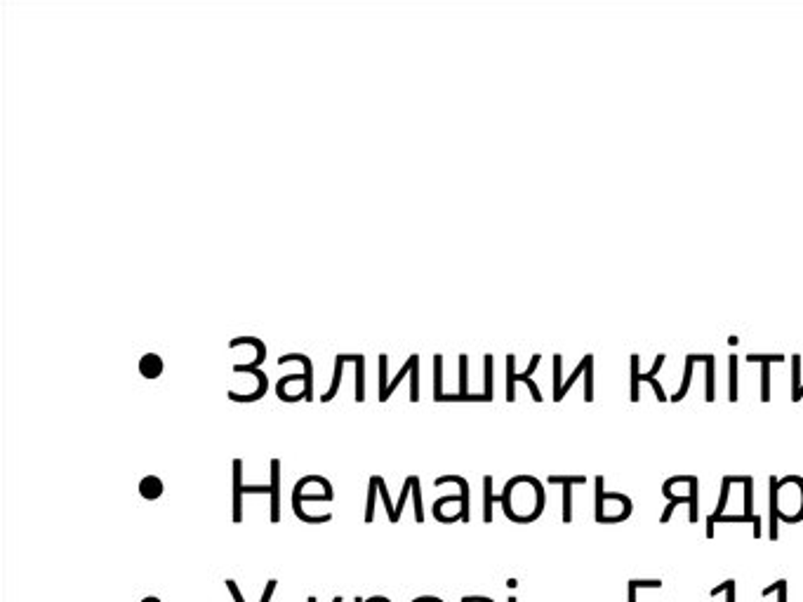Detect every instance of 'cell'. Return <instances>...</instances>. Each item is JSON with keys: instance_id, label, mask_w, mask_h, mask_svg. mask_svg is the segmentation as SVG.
Listing matches in <instances>:
<instances>
[{"instance_id": "603a6c76", "label": "cell", "mask_w": 803, "mask_h": 602, "mask_svg": "<svg viewBox=\"0 0 803 602\" xmlns=\"http://www.w3.org/2000/svg\"><path fill=\"white\" fill-rule=\"evenodd\" d=\"M742 485H745V515L754 518V480H752V475H742Z\"/></svg>"}, {"instance_id": "b9f144b4", "label": "cell", "mask_w": 803, "mask_h": 602, "mask_svg": "<svg viewBox=\"0 0 803 602\" xmlns=\"http://www.w3.org/2000/svg\"><path fill=\"white\" fill-rule=\"evenodd\" d=\"M353 602H366V600H363V598H358V596H356V600H353Z\"/></svg>"}, {"instance_id": "74e56055", "label": "cell", "mask_w": 803, "mask_h": 602, "mask_svg": "<svg viewBox=\"0 0 803 602\" xmlns=\"http://www.w3.org/2000/svg\"><path fill=\"white\" fill-rule=\"evenodd\" d=\"M142 602H160V598H156V596H146Z\"/></svg>"}, {"instance_id": "484cf974", "label": "cell", "mask_w": 803, "mask_h": 602, "mask_svg": "<svg viewBox=\"0 0 803 602\" xmlns=\"http://www.w3.org/2000/svg\"><path fill=\"white\" fill-rule=\"evenodd\" d=\"M377 485H380V494H382V499H384V506H387L389 522L396 524V522H398V518H396V508L391 506V499H389V492H387V482H384V477H382V475H377Z\"/></svg>"}, {"instance_id": "9c48e42d", "label": "cell", "mask_w": 803, "mask_h": 602, "mask_svg": "<svg viewBox=\"0 0 803 602\" xmlns=\"http://www.w3.org/2000/svg\"><path fill=\"white\" fill-rule=\"evenodd\" d=\"M243 461L234 459V522H243Z\"/></svg>"}, {"instance_id": "f35d334b", "label": "cell", "mask_w": 803, "mask_h": 602, "mask_svg": "<svg viewBox=\"0 0 803 602\" xmlns=\"http://www.w3.org/2000/svg\"><path fill=\"white\" fill-rule=\"evenodd\" d=\"M728 344H730V346H737V344H740V339H737L735 334H732V337L728 339Z\"/></svg>"}, {"instance_id": "e0dca14e", "label": "cell", "mask_w": 803, "mask_h": 602, "mask_svg": "<svg viewBox=\"0 0 803 602\" xmlns=\"http://www.w3.org/2000/svg\"><path fill=\"white\" fill-rule=\"evenodd\" d=\"M351 362H356V403L366 400V358L361 356H349Z\"/></svg>"}, {"instance_id": "6da1fadb", "label": "cell", "mask_w": 803, "mask_h": 602, "mask_svg": "<svg viewBox=\"0 0 803 602\" xmlns=\"http://www.w3.org/2000/svg\"><path fill=\"white\" fill-rule=\"evenodd\" d=\"M610 506V518L608 522H622L627 520L631 511H634V504H631V499L627 494H620V492H606L603 490V477H596V518L601 513H603V508Z\"/></svg>"}, {"instance_id": "5bb4252c", "label": "cell", "mask_w": 803, "mask_h": 602, "mask_svg": "<svg viewBox=\"0 0 803 602\" xmlns=\"http://www.w3.org/2000/svg\"><path fill=\"white\" fill-rule=\"evenodd\" d=\"M163 490H165L163 480H160L158 475H146V477H142V482H139V494L149 501H156L160 494H163Z\"/></svg>"}, {"instance_id": "d590c367", "label": "cell", "mask_w": 803, "mask_h": 602, "mask_svg": "<svg viewBox=\"0 0 803 602\" xmlns=\"http://www.w3.org/2000/svg\"><path fill=\"white\" fill-rule=\"evenodd\" d=\"M413 602H443L441 598H434V596H422V598H415Z\"/></svg>"}, {"instance_id": "44dd1931", "label": "cell", "mask_w": 803, "mask_h": 602, "mask_svg": "<svg viewBox=\"0 0 803 602\" xmlns=\"http://www.w3.org/2000/svg\"><path fill=\"white\" fill-rule=\"evenodd\" d=\"M417 362H420V356H417V353H413V356L408 358V362H405V365H403V369H400V372H398L396 376H393V381H391V386H389V389H387V393H384V396H380V400H382V403H387V400H389V396H391V391L396 389V386L400 384V379H403L405 374H410V372H413V367L417 365Z\"/></svg>"}, {"instance_id": "4fadbf2b", "label": "cell", "mask_w": 803, "mask_h": 602, "mask_svg": "<svg viewBox=\"0 0 803 602\" xmlns=\"http://www.w3.org/2000/svg\"><path fill=\"white\" fill-rule=\"evenodd\" d=\"M591 365H594V356H591V353H586V356L582 358V362H580V365L575 367V372L568 376V381H563L561 391H559V393H556V396H554V403H561V400L568 396V391L573 389V384H575L577 379H580V374H584L586 369H589Z\"/></svg>"}, {"instance_id": "8992f818", "label": "cell", "mask_w": 803, "mask_h": 602, "mask_svg": "<svg viewBox=\"0 0 803 602\" xmlns=\"http://www.w3.org/2000/svg\"><path fill=\"white\" fill-rule=\"evenodd\" d=\"M551 485H563V522H573V485H584V475H551Z\"/></svg>"}, {"instance_id": "7a4b0ae2", "label": "cell", "mask_w": 803, "mask_h": 602, "mask_svg": "<svg viewBox=\"0 0 803 602\" xmlns=\"http://www.w3.org/2000/svg\"><path fill=\"white\" fill-rule=\"evenodd\" d=\"M665 358H667L665 353H660V356L655 358V365H653L651 372L641 374V372H638V356H636V353H631V358H629V367H631V396H629V400H631V403H638V398H641V396H638V384H641V381H648V384H651V386H653V391H655V396H658L660 403H667V393H665V389H662L660 381L655 379V374H658L660 369H662V365H665Z\"/></svg>"}, {"instance_id": "d6a6232c", "label": "cell", "mask_w": 803, "mask_h": 602, "mask_svg": "<svg viewBox=\"0 0 803 602\" xmlns=\"http://www.w3.org/2000/svg\"><path fill=\"white\" fill-rule=\"evenodd\" d=\"M413 492V475H408L405 477V485H403V492H400V499H398V504H396V518L400 520V513H403V506H405V499H408V494Z\"/></svg>"}, {"instance_id": "ab89813d", "label": "cell", "mask_w": 803, "mask_h": 602, "mask_svg": "<svg viewBox=\"0 0 803 602\" xmlns=\"http://www.w3.org/2000/svg\"><path fill=\"white\" fill-rule=\"evenodd\" d=\"M507 586H509V588H516V586H519V581H516V579H509Z\"/></svg>"}, {"instance_id": "ac0fdd59", "label": "cell", "mask_w": 803, "mask_h": 602, "mask_svg": "<svg viewBox=\"0 0 803 602\" xmlns=\"http://www.w3.org/2000/svg\"><path fill=\"white\" fill-rule=\"evenodd\" d=\"M344 362H349V356H346V353H342V356H337V358H335V376H333V386H330V391L321 398L323 403H330V400H333V398L337 396L339 381H342V372H344Z\"/></svg>"}, {"instance_id": "277c9868", "label": "cell", "mask_w": 803, "mask_h": 602, "mask_svg": "<svg viewBox=\"0 0 803 602\" xmlns=\"http://www.w3.org/2000/svg\"><path fill=\"white\" fill-rule=\"evenodd\" d=\"M514 365H516V356H514V353H509V356H507V400H509V403H514V400H516V381L528 384V389L532 393V400H535V403H542V393H539L537 384L532 381V376L516 374Z\"/></svg>"}, {"instance_id": "52a82bcc", "label": "cell", "mask_w": 803, "mask_h": 602, "mask_svg": "<svg viewBox=\"0 0 803 602\" xmlns=\"http://www.w3.org/2000/svg\"><path fill=\"white\" fill-rule=\"evenodd\" d=\"M281 459H271V522H281Z\"/></svg>"}, {"instance_id": "7c38bea8", "label": "cell", "mask_w": 803, "mask_h": 602, "mask_svg": "<svg viewBox=\"0 0 803 602\" xmlns=\"http://www.w3.org/2000/svg\"><path fill=\"white\" fill-rule=\"evenodd\" d=\"M700 362V353H690V356H685V369H683V381H681V389L676 391V396H671V403H681V400L688 396V389H690V381H693V369L695 365Z\"/></svg>"}, {"instance_id": "4dcf8cb0", "label": "cell", "mask_w": 803, "mask_h": 602, "mask_svg": "<svg viewBox=\"0 0 803 602\" xmlns=\"http://www.w3.org/2000/svg\"><path fill=\"white\" fill-rule=\"evenodd\" d=\"M483 362H485V396L492 400V356L490 353H485Z\"/></svg>"}, {"instance_id": "ba28073f", "label": "cell", "mask_w": 803, "mask_h": 602, "mask_svg": "<svg viewBox=\"0 0 803 602\" xmlns=\"http://www.w3.org/2000/svg\"><path fill=\"white\" fill-rule=\"evenodd\" d=\"M735 485V475H723L721 480V499H719V506H716V511L707 518V537L712 539L714 537V524L721 520V515L725 511V504H728V497H730V487Z\"/></svg>"}, {"instance_id": "60d3db41", "label": "cell", "mask_w": 803, "mask_h": 602, "mask_svg": "<svg viewBox=\"0 0 803 602\" xmlns=\"http://www.w3.org/2000/svg\"><path fill=\"white\" fill-rule=\"evenodd\" d=\"M799 400H803V384H801V391H799Z\"/></svg>"}, {"instance_id": "5b68a950", "label": "cell", "mask_w": 803, "mask_h": 602, "mask_svg": "<svg viewBox=\"0 0 803 602\" xmlns=\"http://www.w3.org/2000/svg\"><path fill=\"white\" fill-rule=\"evenodd\" d=\"M747 362H761V400L763 403H770V365H782L784 356L782 353H770V356H763V353H747Z\"/></svg>"}, {"instance_id": "30bf717a", "label": "cell", "mask_w": 803, "mask_h": 602, "mask_svg": "<svg viewBox=\"0 0 803 602\" xmlns=\"http://www.w3.org/2000/svg\"><path fill=\"white\" fill-rule=\"evenodd\" d=\"M292 360H299L304 367V374H306V381H304V391L302 396L306 403H311L314 400V381H311V360H309L304 353H285V356L278 358V365H285V362H292Z\"/></svg>"}, {"instance_id": "d4e9b609", "label": "cell", "mask_w": 803, "mask_h": 602, "mask_svg": "<svg viewBox=\"0 0 803 602\" xmlns=\"http://www.w3.org/2000/svg\"><path fill=\"white\" fill-rule=\"evenodd\" d=\"M721 593H725V602H735V581H732V579H728V581L719 583L716 588L709 591V596L716 598V596H721Z\"/></svg>"}, {"instance_id": "d6986e66", "label": "cell", "mask_w": 803, "mask_h": 602, "mask_svg": "<svg viewBox=\"0 0 803 602\" xmlns=\"http://www.w3.org/2000/svg\"><path fill=\"white\" fill-rule=\"evenodd\" d=\"M492 504H495V494H492V475L483 477V520L492 522Z\"/></svg>"}, {"instance_id": "1f68e13d", "label": "cell", "mask_w": 803, "mask_h": 602, "mask_svg": "<svg viewBox=\"0 0 803 602\" xmlns=\"http://www.w3.org/2000/svg\"><path fill=\"white\" fill-rule=\"evenodd\" d=\"M441 365H443V356H434V367H436V374H434V400H438L443 396L441 393Z\"/></svg>"}, {"instance_id": "f1b7e54d", "label": "cell", "mask_w": 803, "mask_h": 602, "mask_svg": "<svg viewBox=\"0 0 803 602\" xmlns=\"http://www.w3.org/2000/svg\"><path fill=\"white\" fill-rule=\"evenodd\" d=\"M413 497H415V520H424V508H422V490H420V477L413 475Z\"/></svg>"}, {"instance_id": "7bdbcfd3", "label": "cell", "mask_w": 803, "mask_h": 602, "mask_svg": "<svg viewBox=\"0 0 803 602\" xmlns=\"http://www.w3.org/2000/svg\"><path fill=\"white\" fill-rule=\"evenodd\" d=\"M509 602H519V600H516V598H509Z\"/></svg>"}, {"instance_id": "83f0119b", "label": "cell", "mask_w": 803, "mask_h": 602, "mask_svg": "<svg viewBox=\"0 0 803 602\" xmlns=\"http://www.w3.org/2000/svg\"><path fill=\"white\" fill-rule=\"evenodd\" d=\"M728 365H730V391H728V400H730V403H737V356H730Z\"/></svg>"}, {"instance_id": "7402d4cb", "label": "cell", "mask_w": 803, "mask_h": 602, "mask_svg": "<svg viewBox=\"0 0 803 602\" xmlns=\"http://www.w3.org/2000/svg\"><path fill=\"white\" fill-rule=\"evenodd\" d=\"M799 391H801V353H794L792 356V400L794 403H801Z\"/></svg>"}, {"instance_id": "8fae6325", "label": "cell", "mask_w": 803, "mask_h": 602, "mask_svg": "<svg viewBox=\"0 0 803 602\" xmlns=\"http://www.w3.org/2000/svg\"><path fill=\"white\" fill-rule=\"evenodd\" d=\"M445 482H455V485H460V494H462V508H460V518H462V522H469L471 520V513H469V482L465 480V477H460V475H441L436 480V487H443Z\"/></svg>"}, {"instance_id": "3957f363", "label": "cell", "mask_w": 803, "mask_h": 602, "mask_svg": "<svg viewBox=\"0 0 803 602\" xmlns=\"http://www.w3.org/2000/svg\"><path fill=\"white\" fill-rule=\"evenodd\" d=\"M311 482H316V475H306V477H302V480H299L297 485H295V490H292V511H295V515L302 522H309V524H321V522H330L333 520V515L330 513H326V515H318V518H311V515H306L304 513V508H302V501L306 499V501H333L328 497V494H304L302 490L306 487V485H311Z\"/></svg>"}, {"instance_id": "836d02e7", "label": "cell", "mask_w": 803, "mask_h": 602, "mask_svg": "<svg viewBox=\"0 0 803 602\" xmlns=\"http://www.w3.org/2000/svg\"><path fill=\"white\" fill-rule=\"evenodd\" d=\"M276 586H278L276 579H269L266 586H264V593H261V598H259V602H271L274 593H276Z\"/></svg>"}, {"instance_id": "2e32d148", "label": "cell", "mask_w": 803, "mask_h": 602, "mask_svg": "<svg viewBox=\"0 0 803 602\" xmlns=\"http://www.w3.org/2000/svg\"><path fill=\"white\" fill-rule=\"evenodd\" d=\"M139 372H142L146 379H158L160 372H163V362L156 356V353H146L139 362Z\"/></svg>"}, {"instance_id": "9a60e30c", "label": "cell", "mask_w": 803, "mask_h": 602, "mask_svg": "<svg viewBox=\"0 0 803 602\" xmlns=\"http://www.w3.org/2000/svg\"><path fill=\"white\" fill-rule=\"evenodd\" d=\"M777 482H779V477H770V539H775L779 537V532H777V524H779V513H777Z\"/></svg>"}, {"instance_id": "8d00e7d4", "label": "cell", "mask_w": 803, "mask_h": 602, "mask_svg": "<svg viewBox=\"0 0 803 602\" xmlns=\"http://www.w3.org/2000/svg\"><path fill=\"white\" fill-rule=\"evenodd\" d=\"M306 602H318V600H316L314 596H309V598H306ZM333 602H342V596H335V598H333Z\"/></svg>"}, {"instance_id": "f546056e", "label": "cell", "mask_w": 803, "mask_h": 602, "mask_svg": "<svg viewBox=\"0 0 803 602\" xmlns=\"http://www.w3.org/2000/svg\"><path fill=\"white\" fill-rule=\"evenodd\" d=\"M467 376H469V356L462 353L460 356V393L467 396Z\"/></svg>"}, {"instance_id": "cb8c5ba5", "label": "cell", "mask_w": 803, "mask_h": 602, "mask_svg": "<svg viewBox=\"0 0 803 602\" xmlns=\"http://www.w3.org/2000/svg\"><path fill=\"white\" fill-rule=\"evenodd\" d=\"M377 475L370 477V490H368V508H366V522L375 520V499H377Z\"/></svg>"}, {"instance_id": "e575fe53", "label": "cell", "mask_w": 803, "mask_h": 602, "mask_svg": "<svg viewBox=\"0 0 803 602\" xmlns=\"http://www.w3.org/2000/svg\"><path fill=\"white\" fill-rule=\"evenodd\" d=\"M224 583H227V588H229V593H231V596H234V600H236V602H245L243 593L238 591V586H236V581H234V579H227V581H224Z\"/></svg>"}, {"instance_id": "4316f807", "label": "cell", "mask_w": 803, "mask_h": 602, "mask_svg": "<svg viewBox=\"0 0 803 602\" xmlns=\"http://www.w3.org/2000/svg\"><path fill=\"white\" fill-rule=\"evenodd\" d=\"M773 593H777V602H787V581L784 579H779V581L770 583L768 588H763L761 598H768V596H773Z\"/></svg>"}, {"instance_id": "ffe728a7", "label": "cell", "mask_w": 803, "mask_h": 602, "mask_svg": "<svg viewBox=\"0 0 803 602\" xmlns=\"http://www.w3.org/2000/svg\"><path fill=\"white\" fill-rule=\"evenodd\" d=\"M705 367H707V374H705V400L707 403H714V367H716V360L712 353H705Z\"/></svg>"}]
</instances>
